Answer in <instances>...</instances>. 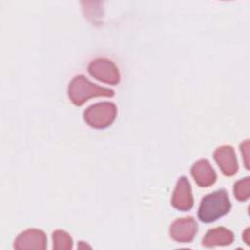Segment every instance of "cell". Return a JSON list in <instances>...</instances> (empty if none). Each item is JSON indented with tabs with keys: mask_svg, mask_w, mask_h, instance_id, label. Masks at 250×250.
Instances as JSON below:
<instances>
[{
	"mask_svg": "<svg viewBox=\"0 0 250 250\" xmlns=\"http://www.w3.org/2000/svg\"><path fill=\"white\" fill-rule=\"evenodd\" d=\"M117 114V107L113 103H97L85 109L83 116L86 123L95 129H104L111 125Z\"/></svg>",
	"mask_w": 250,
	"mask_h": 250,
	"instance_id": "3",
	"label": "cell"
},
{
	"mask_svg": "<svg viewBox=\"0 0 250 250\" xmlns=\"http://www.w3.org/2000/svg\"><path fill=\"white\" fill-rule=\"evenodd\" d=\"M190 172L196 184L203 188L212 186L217 179L215 170L211 166L210 162L205 158L194 162L191 166Z\"/></svg>",
	"mask_w": 250,
	"mask_h": 250,
	"instance_id": "9",
	"label": "cell"
},
{
	"mask_svg": "<svg viewBox=\"0 0 250 250\" xmlns=\"http://www.w3.org/2000/svg\"><path fill=\"white\" fill-rule=\"evenodd\" d=\"M89 73L96 79L110 85H116L120 81V73L114 62L105 58L93 60L88 65Z\"/></svg>",
	"mask_w": 250,
	"mask_h": 250,
	"instance_id": "4",
	"label": "cell"
},
{
	"mask_svg": "<svg viewBox=\"0 0 250 250\" xmlns=\"http://www.w3.org/2000/svg\"><path fill=\"white\" fill-rule=\"evenodd\" d=\"M248 231H249V229H246L245 231H244V233H243V237H244V240H245L246 244L249 245V239L247 238V236H248Z\"/></svg>",
	"mask_w": 250,
	"mask_h": 250,
	"instance_id": "14",
	"label": "cell"
},
{
	"mask_svg": "<svg viewBox=\"0 0 250 250\" xmlns=\"http://www.w3.org/2000/svg\"><path fill=\"white\" fill-rule=\"evenodd\" d=\"M172 205L180 211H188L193 206V197L188 179L182 176L178 179L175 190L171 199Z\"/></svg>",
	"mask_w": 250,
	"mask_h": 250,
	"instance_id": "6",
	"label": "cell"
},
{
	"mask_svg": "<svg viewBox=\"0 0 250 250\" xmlns=\"http://www.w3.org/2000/svg\"><path fill=\"white\" fill-rule=\"evenodd\" d=\"M231 203L226 189H218L205 195L198 208V218L204 223H211L229 212Z\"/></svg>",
	"mask_w": 250,
	"mask_h": 250,
	"instance_id": "1",
	"label": "cell"
},
{
	"mask_svg": "<svg viewBox=\"0 0 250 250\" xmlns=\"http://www.w3.org/2000/svg\"><path fill=\"white\" fill-rule=\"evenodd\" d=\"M233 193L237 200L245 201L250 195V178L245 177L233 185Z\"/></svg>",
	"mask_w": 250,
	"mask_h": 250,
	"instance_id": "12",
	"label": "cell"
},
{
	"mask_svg": "<svg viewBox=\"0 0 250 250\" xmlns=\"http://www.w3.org/2000/svg\"><path fill=\"white\" fill-rule=\"evenodd\" d=\"M53 248L56 250H69L72 248V238L64 230L57 229L52 234Z\"/></svg>",
	"mask_w": 250,
	"mask_h": 250,
	"instance_id": "11",
	"label": "cell"
},
{
	"mask_svg": "<svg viewBox=\"0 0 250 250\" xmlns=\"http://www.w3.org/2000/svg\"><path fill=\"white\" fill-rule=\"evenodd\" d=\"M214 159L225 176L230 177L237 173L238 162L235 151L231 146L224 145L214 151Z\"/></svg>",
	"mask_w": 250,
	"mask_h": 250,
	"instance_id": "8",
	"label": "cell"
},
{
	"mask_svg": "<svg viewBox=\"0 0 250 250\" xmlns=\"http://www.w3.org/2000/svg\"><path fill=\"white\" fill-rule=\"evenodd\" d=\"M234 240V234L231 230L219 227L209 229L202 239V244L206 247L229 245Z\"/></svg>",
	"mask_w": 250,
	"mask_h": 250,
	"instance_id": "10",
	"label": "cell"
},
{
	"mask_svg": "<svg viewBox=\"0 0 250 250\" xmlns=\"http://www.w3.org/2000/svg\"><path fill=\"white\" fill-rule=\"evenodd\" d=\"M240 150L241 153L244 156V163H245V167L248 169V151H249V140H245L243 143L240 144Z\"/></svg>",
	"mask_w": 250,
	"mask_h": 250,
	"instance_id": "13",
	"label": "cell"
},
{
	"mask_svg": "<svg viewBox=\"0 0 250 250\" xmlns=\"http://www.w3.org/2000/svg\"><path fill=\"white\" fill-rule=\"evenodd\" d=\"M114 91L100 87L82 74L72 78L68 85V97L75 105H82L93 97H113Z\"/></svg>",
	"mask_w": 250,
	"mask_h": 250,
	"instance_id": "2",
	"label": "cell"
},
{
	"mask_svg": "<svg viewBox=\"0 0 250 250\" xmlns=\"http://www.w3.org/2000/svg\"><path fill=\"white\" fill-rule=\"evenodd\" d=\"M47 237L43 230L28 229L21 232L14 241L15 249H45Z\"/></svg>",
	"mask_w": 250,
	"mask_h": 250,
	"instance_id": "7",
	"label": "cell"
},
{
	"mask_svg": "<svg viewBox=\"0 0 250 250\" xmlns=\"http://www.w3.org/2000/svg\"><path fill=\"white\" fill-rule=\"evenodd\" d=\"M198 229L197 223L192 217L176 219L170 226L171 237L182 243L190 242L196 235Z\"/></svg>",
	"mask_w": 250,
	"mask_h": 250,
	"instance_id": "5",
	"label": "cell"
}]
</instances>
